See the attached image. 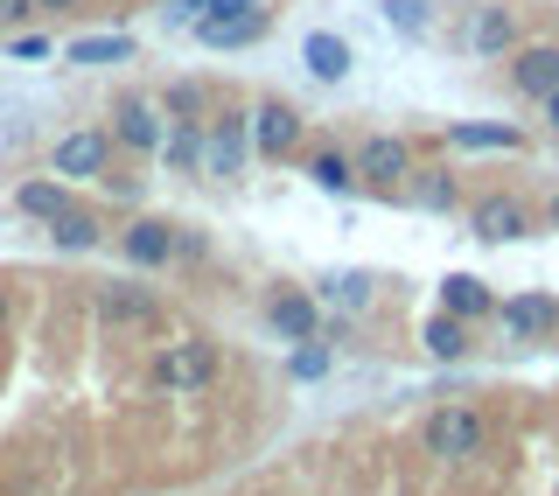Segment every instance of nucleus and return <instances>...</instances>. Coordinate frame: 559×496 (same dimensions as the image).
Here are the masks:
<instances>
[{
    "mask_svg": "<svg viewBox=\"0 0 559 496\" xmlns=\"http://www.w3.org/2000/svg\"><path fill=\"white\" fill-rule=\"evenodd\" d=\"M427 448L441 454V462H462V454L483 448V420L468 413V405H448V413L427 420Z\"/></svg>",
    "mask_w": 559,
    "mask_h": 496,
    "instance_id": "nucleus-1",
    "label": "nucleus"
},
{
    "mask_svg": "<svg viewBox=\"0 0 559 496\" xmlns=\"http://www.w3.org/2000/svg\"><path fill=\"white\" fill-rule=\"evenodd\" d=\"M154 378H162L168 392H175V385H182V392H197V385L217 378V343H182V350H168V357L154 364Z\"/></svg>",
    "mask_w": 559,
    "mask_h": 496,
    "instance_id": "nucleus-2",
    "label": "nucleus"
},
{
    "mask_svg": "<svg viewBox=\"0 0 559 496\" xmlns=\"http://www.w3.org/2000/svg\"><path fill=\"white\" fill-rule=\"evenodd\" d=\"M197 35H203L210 49H238V43H259V35H266V14H259V8H231V14L197 22Z\"/></svg>",
    "mask_w": 559,
    "mask_h": 496,
    "instance_id": "nucleus-3",
    "label": "nucleus"
},
{
    "mask_svg": "<svg viewBox=\"0 0 559 496\" xmlns=\"http://www.w3.org/2000/svg\"><path fill=\"white\" fill-rule=\"evenodd\" d=\"M406 168H413V147H406V140H364L357 175H371V182H399Z\"/></svg>",
    "mask_w": 559,
    "mask_h": 496,
    "instance_id": "nucleus-4",
    "label": "nucleus"
},
{
    "mask_svg": "<svg viewBox=\"0 0 559 496\" xmlns=\"http://www.w3.org/2000/svg\"><path fill=\"white\" fill-rule=\"evenodd\" d=\"M105 168V133H70V140H57V175H98Z\"/></svg>",
    "mask_w": 559,
    "mask_h": 496,
    "instance_id": "nucleus-5",
    "label": "nucleus"
},
{
    "mask_svg": "<svg viewBox=\"0 0 559 496\" xmlns=\"http://www.w3.org/2000/svg\"><path fill=\"white\" fill-rule=\"evenodd\" d=\"M476 238H489V245H511V238H524V210H518L511 197H489V203H476Z\"/></svg>",
    "mask_w": 559,
    "mask_h": 496,
    "instance_id": "nucleus-6",
    "label": "nucleus"
},
{
    "mask_svg": "<svg viewBox=\"0 0 559 496\" xmlns=\"http://www.w3.org/2000/svg\"><path fill=\"white\" fill-rule=\"evenodd\" d=\"M301 57H308V70H314L322 84H343V78H349V63H357L343 35H308V49H301Z\"/></svg>",
    "mask_w": 559,
    "mask_h": 496,
    "instance_id": "nucleus-7",
    "label": "nucleus"
},
{
    "mask_svg": "<svg viewBox=\"0 0 559 496\" xmlns=\"http://www.w3.org/2000/svg\"><path fill=\"white\" fill-rule=\"evenodd\" d=\"M259 154H273V162H280V154H294V133H301V119H294L287 113V105H259Z\"/></svg>",
    "mask_w": 559,
    "mask_h": 496,
    "instance_id": "nucleus-8",
    "label": "nucleus"
},
{
    "mask_svg": "<svg viewBox=\"0 0 559 496\" xmlns=\"http://www.w3.org/2000/svg\"><path fill=\"white\" fill-rule=\"evenodd\" d=\"M518 92H532V98L559 92V49H524L518 57Z\"/></svg>",
    "mask_w": 559,
    "mask_h": 496,
    "instance_id": "nucleus-9",
    "label": "nucleus"
},
{
    "mask_svg": "<svg viewBox=\"0 0 559 496\" xmlns=\"http://www.w3.org/2000/svg\"><path fill=\"white\" fill-rule=\"evenodd\" d=\"M441 308L462 315V322H468V315H489V287H483V280H468V273H448L441 280Z\"/></svg>",
    "mask_w": 559,
    "mask_h": 496,
    "instance_id": "nucleus-10",
    "label": "nucleus"
},
{
    "mask_svg": "<svg viewBox=\"0 0 559 496\" xmlns=\"http://www.w3.org/2000/svg\"><path fill=\"white\" fill-rule=\"evenodd\" d=\"M266 315H273V329L287 335V343H308L314 335V300H301V294H280Z\"/></svg>",
    "mask_w": 559,
    "mask_h": 496,
    "instance_id": "nucleus-11",
    "label": "nucleus"
},
{
    "mask_svg": "<svg viewBox=\"0 0 559 496\" xmlns=\"http://www.w3.org/2000/svg\"><path fill=\"white\" fill-rule=\"evenodd\" d=\"M210 175H238L245 168V127L238 119H224L217 133H210V162H203Z\"/></svg>",
    "mask_w": 559,
    "mask_h": 496,
    "instance_id": "nucleus-12",
    "label": "nucleus"
},
{
    "mask_svg": "<svg viewBox=\"0 0 559 496\" xmlns=\"http://www.w3.org/2000/svg\"><path fill=\"white\" fill-rule=\"evenodd\" d=\"M133 57V35H78L70 43V63H127Z\"/></svg>",
    "mask_w": 559,
    "mask_h": 496,
    "instance_id": "nucleus-13",
    "label": "nucleus"
},
{
    "mask_svg": "<svg viewBox=\"0 0 559 496\" xmlns=\"http://www.w3.org/2000/svg\"><path fill=\"white\" fill-rule=\"evenodd\" d=\"M168 252H175L168 224H133V232H127V259H133V265H162Z\"/></svg>",
    "mask_w": 559,
    "mask_h": 496,
    "instance_id": "nucleus-14",
    "label": "nucleus"
},
{
    "mask_svg": "<svg viewBox=\"0 0 559 496\" xmlns=\"http://www.w3.org/2000/svg\"><path fill=\"white\" fill-rule=\"evenodd\" d=\"M49 238H57V245H63V252H84V245H92V238H98V224H92V217H84V210H70V203H63V210H57V217H49Z\"/></svg>",
    "mask_w": 559,
    "mask_h": 496,
    "instance_id": "nucleus-15",
    "label": "nucleus"
},
{
    "mask_svg": "<svg viewBox=\"0 0 559 496\" xmlns=\"http://www.w3.org/2000/svg\"><path fill=\"white\" fill-rule=\"evenodd\" d=\"M503 322H511V335H538V329H552V300L546 294H524L503 308Z\"/></svg>",
    "mask_w": 559,
    "mask_h": 496,
    "instance_id": "nucleus-16",
    "label": "nucleus"
},
{
    "mask_svg": "<svg viewBox=\"0 0 559 496\" xmlns=\"http://www.w3.org/2000/svg\"><path fill=\"white\" fill-rule=\"evenodd\" d=\"M119 133H127V147H162V119H154L147 105H127V113H119Z\"/></svg>",
    "mask_w": 559,
    "mask_h": 496,
    "instance_id": "nucleus-17",
    "label": "nucleus"
},
{
    "mask_svg": "<svg viewBox=\"0 0 559 496\" xmlns=\"http://www.w3.org/2000/svg\"><path fill=\"white\" fill-rule=\"evenodd\" d=\"M231 8H259V0H175V8H168V22L175 28H197V22H210V14H231Z\"/></svg>",
    "mask_w": 559,
    "mask_h": 496,
    "instance_id": "nucleus-18",
    "label": "nucleus"
},
{
    "mask_svg": "<svg viewBox=\"0 0 559 496\" xmlns=\"http://www.w3.org/2000/svg\"><path fill=\"white\" fill-rule=\"evenodd\" d=\"M427 350H433L441 364L462 357V315H433V322H427Z\"/></svg>",
    "mask_w": 559,
    "mask_h": 496,
    "instance_id": "nucleus-19",
    "label": "nucleus"
},
{
    "mask_svg": "<svg viewBox=\"0 0 559 496\" xmlns=\"http://www.w3.org/2000/svg\"><path fill=\"white\" fill-rule=\"evenodd\" d=\"M322 294L336 300V308H364V300H371V280H364V273H336V280H322Z\"/></svg>",
    "mask_w": 559,
    "mask_h": 496,
    "instance_id": "nucleus-20",
    "label": "nucleus"
},
{
    "mask_svg": "<svg viewBox=\"0 0 559 496\" xmlns=\"http://www.w3.org/2000/svg\"><path fill=\"white\" fill-rule=\"evenodd\" d=\"M105 315H112V322H147V294H133V287H105Z\"/></svg>",
    "mask_w": 559,
    "mask_h": 496,
    "instance_id": "nucleus-21",
    "label": "nucleus"
},
{
    "mask_svg": "<svg viewBox=\"0 0 559 496\" xmlns=\"http://www.w3.org/2000/svg\"><path fill=\"white\" fill-rule=\"evenodd\" d=\"M14 203H22L28 217H57V210H63V189H57V182H28Z\"/></svg>",
    "mask_w": 559,
    "mask_h": 496,
    "instance_id": "nucleus-22",
    "label": "nucleus"
},
{
    "mask_svg": "<svg viewBox=\"0 0 559 496\" xmlns=\"http://www.w3.org/2000/svg\"><path fill=\"white\" fill-rule=\"evenodd\" d=\"M384 22H392L399 35H419L427 28V0H384Z\"/></svg>",
    "mask_w": 559,
    "mask_h": 496,
    "instance_id": "nucleus-23",
    "label": "nucleus"
},
{
    "mask_svg": "<svg viewBox=\"0 0 559 496\" xmlns=\"http://www.w3.org/2000/svg\"><path fill=\"white\" fill-rule=\"evenodd\" d=\"M162 147H168V162H175V168H197V162H203V140H197V127H175V133L162 140Z\"/></svg>",
    "mask_w": 559,
    "mask_h": 496,
    "instance_id": "nucleus-24",
    "label": "nucleus"
},
{
    "mask_svg": "<svg viewBox=\"0 0 559 496\" xmlns=\"http://www.w3.org/2000/svg\"><path fill=\"white\" fill-rule=\"evenodd\" d=\"M454 147H518L511 127H454Z\"/></svg>",
    "mask_w": 559,
    "mask_h": 496,
    "instance_id": "nucleus-25",
    "label": "nucleus"
},
{
    "mask_svg": "<svg viewBox=\"0 0 559 496\" xmlns=\"http://www.w3.org/2000/svg\"><path fill=\"white\" fill-rule=\"evenodd\" d=\"M476 49H511V14H483V22H476Z\"/></svg>",
    "mask_w": 559,
    "mask_h": 496,
    "instance_id": "nucleus-26",
    "label": "nucleus"
},
{
    "mask_svg": "<svg viewBox=\"0 0 559 496\" xmlns=\"http://www.w3.org/2000/svg\"><path fill=\"white\" fill-rule=\"evenodd\" d=\"M294 378H322V370H329V350H314V335H308V350H294Z\"/></svg>",
    "mask_w": 559,
    "mask_h": 496,
    "instance_id": "nucleus-27",
    "label": "nucleus"
},
{
    "mask_svg": "<svg viewBox=\"0 0 559 496\" xmlns=\"http://www.w3.org/2000/svg\"><path fill=\"white\" fill-rule=\"evenodd\" d=\"M308 175H314V182H322V189H336V197H343V189H349V168L336 162V154H322V162H314Z\"/></svg>",
    "mask_w": 559,
    "mask_h": 496,
    "instance_id": "nucleus-28",
    "label": "nucleus"
},
{
    "mask_svg": "<svg viewBox=\"0 0 559 496\" xmlns=\"http://www.w3.org/2000/svg\"><path fill=\"white\" fill-rule=\"evenodd\" d=\"M419 197H427V210H448L454 203V189H448V175H433L427 189H419Z\"/></svg>",
    "mask_w": 559,
    "mask_h": 496,
    "instance_id": "nucleus-29",
    "label": "nucleus"
},
{
    "mask_svg": "<svg viewBox=\"0 0 559 496\" xmlns=\"http://www.w3.org/2000/svg\"><path fill=\"white\" fill-rule=\"evenodd\" d=\"M28 8H35V0H0V28H8V22H22Z\"/></svg>",
    "mask_w": 559,
    "mask_h": 496,
    "instance_id": "nucleus-30",
    "label": "nucleus"
},
{
    "mask_svg": "<svg viewBox=\"0 0 559 496\" xmlns=\"http://www.w3.org/2000/svg\"><path fill=\"white\" fill-rule=\"evenodd\" d=\"M35 8H49V14H63V8H78V0H35Z\"/></svg>",
    "mask_w": 559,
    "mask_h": 496,
    "instance_id": "nucleus-31",
    "label": "nucleus"
},
{
    "mask_svg": "<svg viewBox=\"0 0 559 496\" xmlns=\"http://www.w3.org/2000/svg\"><path fill=\"white\" fill-rule=\"evenodd\" d=\"M546 113H552V127H559V92H546Z\"/></svg>",
    "mask_w": 559,
    "mask_h": 496,
    "instance_id": "nucleus-32",
    "label": "nucleus"
},
{
    "mask_svg": "<svg viewBox=\"0 0 559 496\" xmlns=\"http://www.w3.org/2000/svg\"><path fill=\"white\" fill-rule=\"evenodd\" d=\"M0 329H8V294H0Z\"/></svg>",
    "mask_w": 559,
    "mask_h": 496,
    "instance_id": "nucleus-33",
    "label": "nucleus"
},
{
    "mask_svg": "<svg viewBox=\"0 0 559 496\" xmlns=\"http://www.w3.org/2000/svg\"><path fill=\"white\" fill-rule=\"evenodd\" d=\"M552 217H559V203H552Z\"/></svg>",
    "mask_w": 559,
    "mask_h": 496,
    "instance_id": "nucleus-34",
    "label": "nucleus"
}]
</instances>
